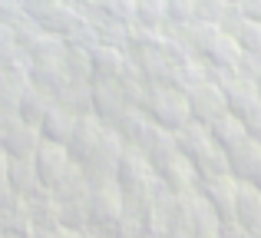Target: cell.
Segmentation results:
<instances>
[{"mask_svg":"<svg viewBox=\"0 0 261 238\" xmlns=\"http://www.w3.org/2000/svg\"><path fill=\"white\" fill-rule=\"evenodd\" d=\"M142 110L149 113V119L162 129H172L178 133L182 126L192 122V110H189V96L185 90L178 86H169V83H152L149 86V96L142 103Z\"/></svg>","mask_w":261,"mask_h":238,"instance_id":"6da1fadb","label":"cell"},{"mask_svg":"<svg viewBox=\"0 0 261 238\" xmlns=\"http://www.w3.org/2000/svg\"><path fill=\"white\" fill-rule=\"evenodd\" d=\"M136 27H152L162 30L166 27V0H136Z\"/></svg>","mask_w":261,"mask_h":238,"instance_id":"7402d4cb","label":"cell"},{"mask_svg":"<svg viewBox=\"0 0 261 238\" xmlns=\"http://www.w3.org/2000/svg\"><path fill=\"white\" fill-rule=\"evenodd\" d=\"M225 159H228V175H235L238 182H255L261 172V142L245 136L242 142L225 149Z\"/></svg>","mask_w":261,"mask_h":238,"instance_id":"ba28073f","label":"cell"},{"mask_svg":"<svg viewBox=\"0 0 261 238\" xmlns=\"http://www.w3.org/2000/svg\"><path fill=\"white\" fill-rule=\"evenodd\" d=\"M218 86H222L225 93V103H228V113H235V116H242L245 110H251V106L258 103V90H255V80L242 76V73H218V76H212Z\"/></svg>","mask_w":261,"mask_h":238,"instance_id":"30bf717a","label":"cell"},{"mask_svg":"<svg viewBox=\"0 0 261 238\" xmlns=\"http://www.w3.org/2000/svg\"><path fill=\"white\" fill-rule=\"evenodd\" d=\"M208 136L215 139V146L228 149V146H235V142H242L248 133H245L242 116H235V113H225V116H218V119L208 126Z\"/></svg>","mask_w":261,"mask_h":238,"instance_id":"e0dca14e","label":"cell"},{"mask_svg":"<svg viewBox=\"0 0 261 238\" xmlns=\"http://www.w3.org/2000/svg\"><path fill=\"white\" fill-rule=\"evenodd\" d=\"M238 13H242L245 20L261 23V0H238Z\"/></svg>","mask_w":261,"mask_h":238,"instance_id":"4316f807","label":"cell"},{"mask_svg":"<svg viewBox=\"0 0 261 238\" xmlns=\"http://www.w3.org/2000/svg\"><path fill=\"white\" fill-rule=\"evenodd\" d=\"M225 33H231V37H235V43L242 46V53H255V57H261V23L238 17Z\"/></svg>","mask_w":261,"mask_h":238,"instance_id":"44dd1931","label":"cell"},{"mask_svg":"<svg viewBox=\"0 0 261 238\" xmlns=\"http://www.w3.org/2000/svg\"><path fill=\"white\" fill-rule=\"evenodd\" d=\"M89 60H93V80H119L129 70L126 50L113 43H93L89 46Z\"/></svg>","mask_w":261,"mask_h":238,"instance_id":"7c38bea8","label":"cell"},{"mask_svg":"<svg viewBox=\"0 0 261 238\" xmlns=\"http://www.w3.org/2000/svg\"><path fill=\"white\" fill-rule=\"evenodd\" d=\"M175 142H178V152H182L185 159H192V155H198L202 149H208L215 139L208 136V126H202V122L192 119L189 126H182L175 133Z\"/></svg>","mask_w":261,"mask_h":238,"instance_id":"2e32d148","label":"cell"},{"mask_svg":"<svg viewBox=\"0 0 261 238\" xmlns=\"http://www.w3.org/2000/svg\"><path fill=\"white\" fill-rule=\"evenodd\" d=\"M126 215V195H122L119 182H99L89 186L86 195V219H93L96 225H116Z\"/></svg>","mask_w":261,"mask_h":238,"instance_id":"7a4b0ae2","label":"cell"},{"mask_svg":"<svg viewBox=\"0 0 261 238\" xmlns=\"http://www.w3.org/2000/svg\"><path fill=\"white\" fill-rule=\"evenodd\" d=\"M255 90H258V96H261V70L255 73Z\"/></svg>","mask_w":261,"mask_h":238,"instance_id":"f546056e","label":"cell"},{"mask_svg":"<svg viewBox=\"0 0 261 238\" xmlns=\"http://www.w3.org/2000/svg\"><path fill=\"white\" fill-rule=\"evenodd\" d=\"M53 103H57V99H53L50 93L30 83V90H27L23 99H20V116H23L27 122H33V126H40V119L46 116V110H50Z\"/></svg>","mask_w":261,"mask_h":238,"instance_id":"d6986e66","label":"cell"},{"mask_svg":"<svg viewBox=\"0 0 261 238\" xmlns=\"http://www.w3.org/2000/svg\"><path fill=\"white\" fill-rule=\"evenodd\" d=\"M155 175H159L162 189L172 192V195H189V192L198 189V172L182 152L172 155V159H166L162 166H155Z\"/></svg>","mask_w":261,"mask_h":238,"instance_id":"9c48e42d","label":"cell"},{"mask_svg":"<svg viewBox=\"0 0 261 238\" xmlns=\"http://www.w3.org/2000/svg\"><path fill=\"white\" fill-rule=\"evenodd\" d=\"M4 63H27V60H23V50H20L17 30L0 20V66Z\"/></svg>","mask_w":261,"mask_h":238,"instance_id":"603a6c76","label":"cell"},{"mask_svg":"<svg viewBox=\"0 0 261 238\" xmlns=\"http://www.w3.org/2000/svg\"><path fill=\"white\" fill-rule=\"evenodd\" d=\"M102 129H106V122H102L99 116H96V113H80V119H76V129H73L70 142H66V149H70V159L83 162L86 155L93 152V146L99 142Z\"/></svg>","mask_w":261,"mask_h":238,"instance_id":"4fadbf2b","label":"cell"},{"mask_svg":"<svg viewBox=\"0 0 261 238\" xmlns=\"http://www.w3.org/2000/svg\"><path fill=\"white\" fill-rule=\"evenodd\" d=\"M76 119H80V113L76 110H70V106H63V103H53L50 110H46V116L40 119V136L43 139H53V142H70V136H73V129H76Z\"/></svg>","mask_w":261,"mask_h":238,"instance_id":"5bb4252c","label":"cell"},{"mask_svg":"<svg viewBox=\"0 0 261 238\" xmlns=\"http://www.w3.org/2000/svg\"><path fill=\"white\" fill-rule=\"evenodd\" d=\"M126 106H133V103L126 99V90H122L119 80H93L89 83V110L102 122H113Z\"/></svg>","mask_w":261,"mask_h":238,"instance_id":"5b68a950","label":"cell"},{"mask_svg":"<svg viewBox=\"0 0 261 238\" xmlns=\"http://www.w3.org/2000/svg\"><path fill=\"white\" fill-rule=\"evenodd\" d=\"M185 96H189L192 119L202 122V126H212L218 116H225V113H228V103H225L222 86H218L212 76L202 80V83H195V86H189V90H185Z\"/></svg>","mask_w":261,"mask_h":238,"instance_id":"3957f363","label":"cell"},{"mask_svg":"<svg viewBox=\"0 0 261 238\" xmlns=\"http://www.w3.org/2000/svg\"><path fill=\"white\" fill-rule=\"evenodd\" d=\"M251 186H255V189H258V192H261V172H258V179H255V182H251Z\"/></svg>","mask_w":261,"mask_h":238,"instance_id":"4dcf8cb0","label":"cell"},{"mask_svg":"<svg viewBox=\"0 0 261 238\" xmlns=\"http://www.w3.org/2000/svg\"><path fill=\"white\" fill-rule=\"evenodd\" d=\"M46 238H76V235H70V232H53V235H46Z\"/></svg>","mask_w":261,"mask_h":238,"instance_id":"f1b7e54d","label":"cell"},{"mask_svg":"<svg viewBox=\"0 0 261 238\" xmlns=\"http://www.w3.org/2000/svg\"><path fill=\"white\" fill-rule=\"evenodd\" d=\"M7 192H10V175H7V159L0 152V195H7Z\"/></svg>","mask_w":261,"mask_h":238,"instance_id":"83f0119b","label":"cell"},{"mask_svg":"<svg viewBox=\"0 0 261 238\" xmlns=\"http://www.w3.org/2000/svg\"><path fill=\"white\" fill-rule=\"evenodd\" d=\"M40 139H43L40 129L33 126V122H27L23 116L13 119L10 126H0V149H4L10 159H33Z\"/></svg>","mask_w":261,"mask_h":238,"instance_id":"8992f818","label":"cell"},{"mask_svg":"<svg viewBox=\"0 0 261 238\" xmlns=\"http://www.w3.org/2000/svg\"><path fill=\"white\" fill-rule=\"evenodd\" d=\"M195 20V0H166V27H185Z\"/></svg>","mask_w":261,"mask_h":238,"instance_id":"cb8c5ba5","label":"cell"},{"mask_svg":"<svg viewBox=\"0 0 261 238\" xmlns=\"http://www.w3.org/2000/svg\"><path fill=\"white\" fill-rule=\"evenodd\" d=\"M202 195H205V202L215 208L222 225H231V222H235V202H238V179L235 175H218V179L202 182Z\"/></svg>","mask_w":261,"mask_h":238,"instance_id":"52a82bcc","label":"cell"},{"mask_svg":"<svg viewBox=\"0 0 261 238\" xmlns=\"http://www.w3.org/2000/svg\"><path fill=\"white\" fill-rule=\"evenodd\" d=\"M242 122H245V133L251 136V139H258L261 142V99L255 106H251V110H245L242 113Z\"/></svg>","mask_w":261,"mask_h":238,"instance_id":"484cf974","label":"cell"},{"mask_svg":"<svg viewBox=\"0 0 261 238\" xmlns=\"http://www.w3.org/2000/svg\"><path fill=\"white\" fill-rule=\"evenodd\" d=\"M192 166L198 172V182H208V179H218V175H228V159H225V149L212 142L208 149H202L198 155H192Z\"/></svg>","mask_w":261,"mask_h":238,"instance_id":"9a60e30c","label":"cell"},{"mask_svg":"<svg viewBox=\"0 0 261 238\" xmlns=\"http://www.w3.org/2000/svg\"><path fill=\"white\" fill-rule=\"evenodd\" d=\"M231 4H238V0H231Z\"/></svg>","mask_w":261,"mask_h":238,"instance_id":"1f68e13d","label":"cell"},{"mask_svg":"<svg viewBox=\"0 0 261 238\" xmlns=\"http://www.w3.org/2000/svg\"><path fill=\"white\" fill-rule=\"evenodd\" d=\"M63 70L70 73L73 80H93V60H89V46H83V43H70V40H66Z\"/></svg>","mask_w":261,"mask_h":238,"instance_id":"ffe728a7","label":"cell"},{"mask_svg":"<svg viewBox=\"0 0 261 238\" xmlns=\"http://www.w3.org/2000/svg\"><path fill=\"white\" fill-rule=\"evenodd\" d=\"M7 175H10V189H17L20 195H30L37 192V166L33 159H7Z\"/></svg>","mask_w":261,"mask_h":238,"instance_id":"ac0fdd59","label":"cell"},{"mask_svg":"<svg viewBox=\"0 0 261 238\" xmlns=\"http://www.w3.org/2000/svg\"><path fill=\"white\" fill-rule=\"evenodd\" d=\"M102 13H106L109 20H122V23H133V17H136V0H106Z\"/></svg>","mask_w":261,"mask_h":238,"instance_id":"d4e9b609","label":"cell"},{"mask_svg":"<svg viewBox=\"0 0 261 238\" xmlns=\"http://www.w3.org/2000/svg\"><path fill=\"white\" fill-rule=\"evenodd\" d=\"M235 225L245 235L261 238V192L251 182H238V202H235Z\"/></svg>","mask_w":261,"mask_h":238,"instance_id":"8fae6325","label":"cell"},{"mask_svg":"<svg viewBox=\"0 0 261 238\" xmlns=\"http://www.w3.org/2000/svg\"><path fill=\"white\" fill-rule=\"evenodd\" d=\"M33 166H37V175L40 182H43L46 189H53L60 179H63V172L73 166L70 159V149L63 146V142H53V139H40L37 152H33Z\"/></svg>","mask_w":261,"mask_h":238,"instance_id":"277c9868","label":"cell"}]
</instances>
